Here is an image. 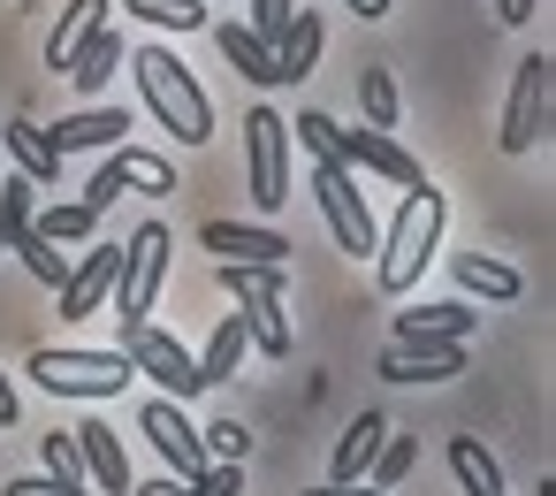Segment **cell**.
<instances>
[{
    "instance_id": "6da1fadb",
    "label": "cell",
    "mask_w": 556,
    "mask_h": 496,
    "mask_svg": "<svg viewBox=\"0 0 556 496\" xmlns=\"http://www.w3.org/2000/svg\"><path fill=\"white\" fill-rule=\"evenodd\" d=\"M130 77L146 92V108L161 115V131H176V146H206L214 138V100L199 92V77L176 62V47H138Z\"/></svg>"
},
{
    "instance_id": "7a4b0ae2",
    "label": "cell",
    "mask_w": 556,
    "mask_h": 496,
    "mask_svg": "<svg viewBox=\"0 0 556 496\" xmlns=\"http://www.w3.org/2000/svg\"><path fill=\"white\" fill-rule=\"evenodd\" d=\"M442 191L434 184H419V191H404V207H396V222H389V237L374 245L381 260H374V275H381V290L389 298H404L419 275H427V260H434V245H442Z\"/></svg>"
},
{
    "instance_id": "3957f363",
    "label": "cell",
    "mask_w": 556,
    "mask_h": 496,
    "mask_svg": "<svg viewBox=\"0 0 556 496\" xmlns=\"http://www.w3.org/2000/svg\"><path fill=\"white\" fill-rule=\"evenodd\" d=\"M31 382L47 397H85V405H108L138 382L130 351H92V344H39L31 351Z\"/></svg>"
},
{
    "instance_id": "277c9868",
    "label": "cell",
    "mask_w": 556,
    "mask_h": 496,
    "mask_svg": "<svg viewBox=\"0 0 556 496\" xmlns=\"http://www.w3.org/2000/svg\"><path fill=\"white\" fill-rule=\"evenodd\" d=\"M168 260H176L168 222H138L130 245H123V275H115V321H123V336L146 328V313H153V298L168 283Z\"/></svg>"
},
{
    "instance_id": "5b68a950",
    "label": "cell",
    "mask_w": 556,
    "mask_h": 496,
    "mask_svg": "<svg viewBox=\"0 0 556 496\" xmlns=\"http://www.w3.org/2000/svg\"><path fill=\"white\" fill-rule=\"evenodd\" d=\"M548 92H556V62L548 54H526L510 70V100H503V131H495L503 153H533L548 138Z\"/></svg>"
},
{
    "instance_id": "8992f818",
    "label": "cell",
    "mask_w": 556,
    "mask_h": 496,
    "mask_svg": "<svg viewBox=\"0 0 556 496\" xmlns=\"http://www.w3.org/2000/svg\"><path fill=\"white\" fill-rule=\"evenodd\" d=\"M244 184H252V207L275 214L290 199V123L275 108H252L244 115Z\"/></svg>"
},
{
    "instance_id": "52a82bcc",
    "label": "cell",
    "mask_w": 556,
    "mask_h": 496,
    "mask_svg": "<svg viewBox=\"0 0 556 496\" xmlns=\"http://www.w3.org/2000/svg\"><path fill=\"white\" fill-rule=\"evenodd\" d=\"M313 199H320V214H328V230H336V245H343L351 260H366V252L381 245L374 207H366V191H358V176H351L343 161H313Z\"/></svg>"
},
{
    "instance_id": "ba28073f",
    "label": "cell",
    "mask_w": 556,
    "mask_h": 496,
    "mask_svg": "<svg viewBox=\"0 0 556 496\" xmlns=\"http://www.w3.org/2000/svg\"><path fill=\"white\" fill-rule=\"evenodd\" d=\"M123 191H146V199H168L176 191V169L161 161V153H138V146H115L108 161H100V176L85 184V207L92 214H108Z\"/></svg>"
},
{
    "instance_id": "9c48e42d",
    "label": "cell",
    "mask_w": 556,
    "mask_h": 496,
    "mask_svg": "<svg viewBox=\"0 0 556 496\" xmlns=\"http://www.w3.org/2000/svg\"><path fill=\"white\" fill-rule=\"evenodd\" d=\"M328 161H343L351 176H381V184H396V191H419V184H427V169H419L389 131H343V123H336V153H328Z\"/></svg>"
},
{
    "instance_id": "30bf717a",
    "label": "cell",
    "mask_w": 556,
    "mask_h": 496,
    "mask_svg": "<svg viewBox=\"0 0 556 496\" xmlns=\"http://www.w3.org/2000/svg\"><path fill=\"white\" fill-rule=\"evenodd\" d=\"M123 351H130V367H138L146 382H161V397H176V405H184V397H199V359H191L168 328H153V321H146V328H130V336H123Z\"/></svg>"
},
{
    "instance_id": "8fae6325",
    "label": "cell",
    "mask_w": 556,
    "mask_h": 496,
    "mask_svg": "<svg viewBox=\"0 0 556 496\" xmlns=\"http://www.w3.org/2000/svg\"><path fill=\"white\" fill-rule=\"evenodd\" d=\"M138 427H146V443L168 458V473H176V481H199V473H206V443H199V427L184 420V405H176V397H153V405L138 412Z\"/></svg>"
},
{
    "instance_id": "7c38bea8",
    "label": "cell",
    "mask_w": 556,
    "mask_h": 496,
    "mask_svg": "<svg viewBox=\"0 0 556 496\" xmlns=\"http://www.w3.org/2000/svg\"><path fill=\"white\" fill-rule=\"evenodd\" d=\"M115 275H123V252H115V245H92V252L62 275V290H54L62 321H92V313L115 298Z\"/></svg>"
},
{
    "instance_id": "4fadbf2b",
    "label": "cell",
    "mask_w": 556,
    "mask_h": 496,
    "mask_svg": "<svg viewBox=\"0 0 556 496\" xmlns=\"http://www.w3.org/2000/svg\"><path fill=\"white\" fill-rule=\"evenodd\" d=\"M206 237V252H222V260H237V268H290V237L282 230H267V222H206L199 230Z\"/></svg>"
},
{
    "instance_id": "5bb4252c",
    "label": "cell",
    "mask_w": 556,
    "mask_h": 496,
    "mask_svg": "<svg viewBox=\"0 0 556 496\" xmlns=\"http://www.w3.org/2000/svg\"><path fill=\"white\" fill-rule=\"evenodd\" d=\"M123 131H130L123 108H77V115H62V123L47 131V146H54L62 161H70V153H115Z\"/></svg>"
},
{
    "instance_id": "9a60e30c",
    "label": "cell",
    "mask_w": 556,
    "mask_h": 496,
    "mask_svg": "<svg viewBox=\"0 0 556 496\" xmlns=\"http://www.w3.org/2000/svg\"><path fill=\"white\" fill-rule=\"evenodd\" d=\"M70 435H77V450H85V481H92L100 496H130V458H123L115 427H108V420H85V427H70Z\"/></svg>"
},
{
    "instance_id": "2e32d148",
    "label": "cell",
    "mask_w": 556,
    "mask_h": 496,
    "mask_svg": "<svg viewBox=\"0 0 556 496\" xmlns=\"http://www.w3.org/2000/svg\"><path fill=\"white\" fill-rule=\"evenodd\" d=\"M123 62H130V47H123V32H115V24H100V32H92V39H85V47H77V54L62 62V77H70L77 92H108Z\"/></svg>"
},
{
    "instance_id": "e0dca14e",
    "label": "cell",
    "mask_w": 556,
    "mask_h": 496,
    "mask_svg": "<svg viewBox=\"0 0 556 496\" xmlns=\"http://www.w3.org/2000/svg\"><path fill=\"white\" fill-rule=\"evenodd\" d=\"M480 328V313L472 306H412V313H396V344H465Z\"/></svg>"
},
{
    "instance_id": "ac0fdd59",
    "label": "cell",
    "mask_w": 556,
    "mask_h": 496,
    "mask_svg": "<svg viewBox=\"0 0 556 496\" xmlns=\"http://www.w3.org/2000/svg\"><path fill=\"white\" fill-rule=\"evenodd\" d=\"M0 153L16 161V176H24L31 191L62 184V153L47 146V131H39V123H9V131H0Z\"/></svg>"
},
{
    "instance_id": "d6986e66",
    "label": "cell",
    "mask_w": 556,
    "mask_h": 496,
    "mask_svg": "<svg viewBox=\"0 0 556 496\" xmlns=\"http://www.w3.org/2000/svg\"><path fill=\"white\" fill-rule=\"evenodd\" d=\"M381 374L389 382H450V374H465V344H396L381 359Z\"/></svg>"
},
{
    "instance_id": "ffe728a7",
    "label": "cell",
    "mask_w": 556,
    "mask_h": 496,
    "mask_svg": "<svg viewBox=\"0 0 556 496\" xmlns=\"http://www.w3.org/2000/svg\"><path fill=\"white\" fill-rule=\"evenodd\" d=\"M381 443H389V420H381V412H358V420L336 435V481H366V466L381 458Z\"/></svg>"
},
{
    "instance_id": "44dd1931",
    "label": "cell",
    "mask_w": 556,
    "mask_h": 496,
    "mask_svg": "<svg viewBox=\"0 0 556 496\" xmlns=\"http://www.w3.org/2000/svg\"><path fill=\"white\" fill-rule=\"evenodd\" d=\"M214 39H222V54H229V70H237V77H252V85H282V70H275V47H267L252 24H222Z\"/></svg>"
},
{
    "instance_id": "7402d4cb",
    "label": "cell",
    "mask_w": 556,
    "mask_h": 496,
    "mask_svg": "<svg viewBox=\"0 0 556 496\" xmlns=\"http://www.w3.org/2000/svg\"><path fill=\"white\" fill-rule=\"evenodd\" d=\"M244 351H252V336H244V321H237V313H222V321H214V336H206V351H199V389H214V382H229V374L244 367Z\"/></svg>"
},
{
    "instance_id": "603a6c76",
    "label": "cell",
    "mask_w": 556,
    "mask_h": 496,
    "mask_svg": "<svg viewBox=\"0 0 556 496\" xmlns=\"http://www.w3.org/2000/svg\"><path fill=\"white\" fill-rule=\"evenodd\" d=\"M320 47H328V32H320V16H290V32H282V47H275V70H282V85H298V77H313V62H320Z\"/></svg>"
},
{
    "instance_id": "cb8c5ba5",
    "label": "cell",
    "mask_w": 556,
    "mask_h": 496,
    "mask_svg": "<svg viewBox=\"0 0 556 496\" xmlns=\"http://www.w3.org/2000/svg\"><path fill=\"white\" fill-rule=\"evenodd\" d=\"M237 321H244L252 351H267V359H290V321H282V298H237Z\"/></svg>"
},
{
    "instance_id": "d4e9b609",
    "label": "cell",
    "mask_w": 556,
    "mask_h": 496,
    "mask_svg": "<svg viewBox=\"0 0 556 496\" xmlns=\"http://www.w3.org/2000/svg\"><path fill=\"white\" fill-rule=\"evenodd\" d=\"M450 473L465 496H503V466L480 450V435H450Z\"/></svg>"
},
{
    "instance_id": "484cf974",
    "label": "cell",
    "mask_w": 556,
    "mask_h": 496,
    "mask_svg": "<svg viewBox=\"0 0 556 496\" xmlns=\"http://www.w3.org/2000/svg\"><path fill=\"white\" fill-rule=\"evenodd\" d=\"M457 283L472 290V298H495V306H510L526 283H518V268H503V260H488V252H457Z\"/></svg>"
},
{
    "instance_id": "4316f807",
    "label": "cell",
    "mask_w": 556,
    "mask_h": 496,
    "mask_svg": "<svg viewBox=\"0 0 556 496\" xmlns=\"http://www.w3.org/2000/svg\"><path fill=\"white\" fill-rule=\"evenodd\" d=\"M100 24H108V0H70V9H62V24H54V39H47V62L62 70V62H70V54H77V47L100 32Z\"/></svg>"
},
{
    "instance_id": "83f0119b",
    "label": "cell",
    "mask_w": 556,
    "mask_h": 496,
    "mask_svg": "<svg viewBox=\"0 0 556 496\" xmlns=\"http://www.w3.org/2000/svg\"><path fill=\"white\" fill-rule=\"evenodd\" d=\"M31 230H39L47 245H92V230H100V214H92L85 199H54L47 214H31Z\"/></svg>"
},
{
    "instance_id": "f1b7e54d",
    "label": "cell",
    "mask_w": 556,
    "mask_h": 496,
    "mask_svg": "<svg viewBox=\"0 0 556 496\" xmlns=\"http://www.w3.org/2000/svg\"><path fill=\"white\" fill-rule=\"evenodd\" d=\"M358 108H366V131H396V115H404L396 77L389 70H358Z\"/></svg>"
},
{
    "instance_id": "f546056e",
    "label": "cell",
    "mask_w": 556,
    "mask_h": 496,
    "mask_svg": "<svg viewBox=\"0 0 556 496\" xmlns=\"http://www.w3.org/2000/svg\"><path fill=\"white\" fill-rule=\"evenodd\" d=\"M214 283H222L229 298H282V290H290V268H237V260H222Z\"/></svg>"
},
{
    "instance_id": "4dcf8cb0",
    "label": "cell",
    "mask_w": 556,
    "mask_h": 496,
    "mask_svg": "<svg viewBox=\"0 0 556 496\" xmlns=\"http://www.w3.org/2000/svg\"><path fill=\"white\" fill-rule=\"evenodd\" d=\"M123 9L146 16L153 32H176V39H184V32H206V9H199V0H123Z\"/></svg>"
},
{
    "instance_id": "1f68e13d",
    "label": "cell",
    "mask_w": 556,
    "mask_h": 496,
    "mask_svg": "<svg viewBox=\"0 0 556 496\" xmlns=\"http://www.w3.org/2000/svg\"><path fill=\"white\" fill-rule=\"evenodd\" d=\"M31 237V184L24 176H0V245Z\"/></svg>"
},
{
    "instance_id": "d6a6232c",
    "label": "cell",
    "mask_w": 556,
    "mask_h": 496,
    "mask_svg": "<svg viewBox=\"0 0 556 496\" xmlns=\"http://www.w3.org/2000/svg\"><path fill=\"white\" fill-rule=\"evenodd\" d=\"M39 458H47L54 481H85V450H77L70 427H47V435H39ZM85 488H92V481H85Z\"/></svg>"
},
{
    "instance_id": "836d02e7",
    "label": "cell",
    "mask_w": 556,
    "mask_h": 496,
    "mask_svg": "<svg viewBox=\"0 0 556 496\" xmlns=\"http://www.w3.org/2000/svg\"><path fill=\"white\" fill-rule=\"evenodd\" d=\"M199 443H206V466H244V450H252V427H237V420H214V427H199Z\"/></svg>"
},
{
    "instance_id": "e575fe53",
    "label": "cell",
    "mask_w": 556,
    "mask_h": 496,
    "mask_svg": "<svg viewBox=\"0 0 556 496\" xmlns=\"http://www.w3.org/2000/svg\"><path fill=\"white\" fill-rule=\"evenodd\" d=\"M9 252H24V268H31V275H39L47 290H62V275H70V260H62V252H54V245H47L39 230H31V237H16Z\"/></svg>"
},
{
    "instance_id": "d590c367",
    "label": "cell",
    "mask_w": 556,
    "mask_h": 496,
    "mask_svg": "<svg viewBox=\"0 0 556 496\" xmlns=\"http://www.w3.org/2000/svg\"><path fill=\"white\" fill-rule=\"evenodd\" d=\"M412 458H419V450H412V443H404V435H389V443H381V458H374V466H366V473H374V488H381V496H389V488H396V481H404V473H412Z\"/></svg>"
},
{
    "instance_id": "8d00e7d4",
    "label": "cell",
    "mask_w": 556,
    "mask_h": 496,
    "mask_svg": "<svg viewBox=\"0 0 556 496\" xmlns=\"http://www.w3.org/2000/svg\"><path fill=\"white\" fill-rule=\"evenodd\" d=\"M298 146H305L313 161H328V153H336V115H320V108H305V115H298Z\"/></svg>"
},
{
    "instance_id": "74e56055",
    "label": "cell",
    "mask_w": 556,
    "mask_h": 496,
    "mask_svg": "<svg viewBox=\"0 0 556 496\" xmlns=\"http://www.w3.org/2000/svg\"><path fill=\"white\" fill-rule=\"evenodd\" d=\"M290 16H298V0H252V32H260L267 47H282V32H290Z\"/></svg>"
},
{
    "instance_id": "f35d334b",
    "label": "cell",
    "mask_w": 556,
    "mask_h": 496,
    "mask_svg": "<svg viewBox=\"0 0 556 496\" xmlns=\"http://www.w3.org/2000/svg\"><path fill=\"white\" fill-rule=\"evenodd\" d=\"M0 496H92L85 481H54V473H24V481H9Z\"/></svg>"
},
{
    "instance_id": "ab89813d",
    "label": "cell",
    "mask_w": 556,
    "mask_h": 496,
    "mask_svg": "<svg viewBox=\"0 0 556 496\" xmlns=\"http://www.w3.org/2000/svg\"><path fill=\"white\" fill-rule=\"evenodd\" d=\"M191 496H244V466H206L191 481Z\"/></svg>"
},
{
    "instance_id": "60d3db41",
    "label": "cell",
    "mask_w": 556,
    "mask_h": 496,
    "mask_svg": "<svg viewBox=\"0 0 556 496\" xmlns=\"http://www.w3.org/2000/svg\"><path fill=\"white\" fill-rule=\"evenodd\" d=\"M130 496H191V481H176V473H161V481H146V488H130Z\"/></svg>"
},
{
    "instance_id": "b9f144b4",
    "label": "cell",
    "mask_w": 556,
    "mask_h": 496,
    "mask_svg": "<svg viewBox=\"0 0 556 496\" xmlns=\"http://www.w3.org/2000/svg\"><path fill=\"white\" fill-rule=\"evenodd\" d=\"M305 496H381V488H366V481H328V488H305Z\"/></svg>"
},
{
    "instance_id": "7bdbcfd3",
    "label": "cell",
    "mask_w": 556,
    "mask_h": 496,
    "mask_svg": "<svg viewBox=\"0 0 556 496\" xmlns=\"http://www.w3.org/2000/svg\"><path fill=\"white\" fill-rule=\"evenodd\" d=\"M0 427H16V382L0 374Z\"/></svg>"
},
{
    "instance_id": "ee69618b",
    "label": "cell",
    "mask_w": 556,
    "mask_h": 496,
    "mask_svg": "<svg viewBox=\"0 0 556 496\" xmlns=\"http://www.w3.org/2000/svg\"><path fill=\"white\" fill-rule=\"evenodd\" d=\"M343 9H351V16H366V24H381V16H389V0H343Z\"/></svg>"
},
{
    "instance_id": "f6af8a7d",
    "label": "cell",
    "mask_w": 556,
    "mask_h": 496,
    "mask_svg": "<svg viewBox=\"0 0 556 496\" xmlns=\"http://www.w3.org/2000/svg\"><path fill=\"white\" fill-rule=\"evenodd\" d=\"M495 16H503V24H526V16H533V0H495Z\"/></svg>"
}]
</instances>
